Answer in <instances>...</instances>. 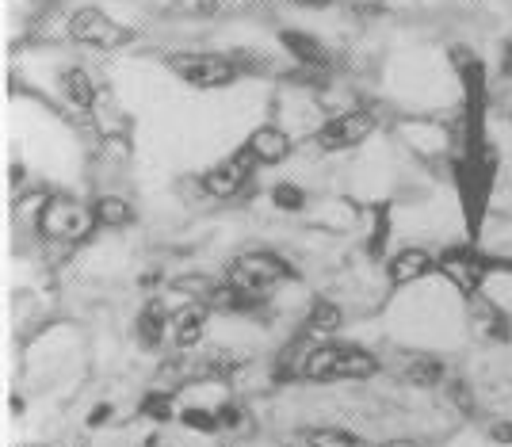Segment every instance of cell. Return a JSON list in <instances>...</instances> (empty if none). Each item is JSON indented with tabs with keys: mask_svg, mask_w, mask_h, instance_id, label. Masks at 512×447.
<instances>
[{
	"mask_svg": "<svg viewBox=\"0 0 512 447\" xmlns=\"http://www.w3.org/2000/svg\"><path fill=\"white\" fill-rule=\"evenodd\" d=\"M444 363L440 360H428V356H417V360L406 367V379L413 386H436V383H444Z\"/></svg>",
	"mask_w": 512,
	"mask_h": 447,
	"instance_id": "obj_18",
	"label": "cell"
},
{
	"mask_svg": "<svg viewBox=\"0 0 512 447\" xmlns=\"http://www.w3.org/2000/svg\"><path fill=\"white\" fill-rule=\"evenodd\" d=\"M142 413H146L150 421H169L172 417V394H146Z\"/></svg>",
	"mask_w": 512,
	"mask_h": 447,
	"instance_id": "obj_22",
	"label": "cell"
},
{
	"mask_svg": "<svg viewBox=\"0 0 512 447\" xmlns=\"http://www.w3.org/2000/svg\"><path fill=\"white\" fill-rule=\"evenodd\" d=\"M165 65L192 88H226L237 81V65L222 54H169Z\"/></svg>",
	"mask_w": 512,
	"mask_h": 447,
	"instance_id": "obj_4",
	"label": "cell"
},
{
	"mask_svg": "<svg viewBox=\"0 0 512 447\" xmlns=\"http://www.w3.org/2000/svg\"><path fill=\"white\" fill-rule=\"evenodd\" d=\"M291 4H310V8H321V4H329V0H291Z\"/></svg>",
	"mask_w": 512,
	"mask_h": 447,
	"instance_id": "obj_27",
	"label": "cell"
},
{
	"mask_svg": "<svg viewBox=\"0 0 512 447\" xmlns=\"http://www.w3.org/2000/svg\"><path fill=\"white\" fill-rule=\"evenodd\" d=\"M27 447H46V444H27Z\"/></svg>",
	"mask_w": 512,
	"mask_h": 447,
	"instance_id": "obj_30",
	"label": "cell"
},
{
	"mask_svg": "<svg viewBox=\"0 0 512 447\" xmlns=\"http://www.w3.org/2000/svg\"><path fill=\"white\" fill-rule=\"evenodd\" d=\"M501 73L512 77V43H505V50H501Z\"/></svg>",
	"mask_w": 512,
	"mask_h": 447,
	"instance_id": "obj_26",
	"label": "cell"
},
{
	"mask_svg": "<svg viewBox=\"0 0 512 447\" xmlns=\"http://www.w3.org/2000/svg\"><path fill=\"white\" fill-rule=\"evenodd\" d=\"M367 134H375V115L356 107V111H344L337 119H329V123L318 130V146L329 149V153H337V149L360 146Z\"/></svg>",
	"mask_w": 512,
	"mask_h": 447,
	"instance_id": "obj_6",
	"label": "cell"
},
{
	"mask_svg": "<svg viewBox=\"0 0 512 447\" xmlns=\"http://www.w3.org/2000/svg\"><path fill=\"white\" fill-rule=\"evenodd\" d=\"M218 425L222 428H237L241 425V405H218Z\"/></svg>",
	"mask_w": 512,
	"mask_h": 447,
	"instance_id": "obj_24",
	"label": "cell"
},
{
	"mask_svg": "<svg viewBox=\"0 0 512 447\" xmlns=\"http://www.w3.org/2000/svg\"><path fill=\"white\" fill-rule=\"evenodd\" d=\"M379 371V360L356 348V344H318L302 360V375L314 383H337V379H371Z\"/></svg>",
	"mask_w": 512,
	"mask_h": 447,
	"instance_id": "obj_1",
	"label": "cell"
},
{
	"mask_svg": "<svg viewBox=\"0 0 512 447\" xmlns=\"http://www.w3.org/2000/svg\"><path fill=\"white\" fill-rule=\"evenodd\" d=\"M287 276H291V268H287V264H283L279 256H272V253L237 256L234 264H230V272H226V279L234 283L237 291H245V295L256 298V302L268 295L279 279H287Z\"/></svg>",
	"mask_w": 512,
	"mask_h": 447,
	"instance_id": "obj_3",
	"label": "cell"
},
{
	"mask_svg": "<svg viewBox=\"0 0 512 447\" xmlns=\"http://www.w3.org/2000/svg\"><path fill=\"white\" fill-rule=\"evenodd\" d=\"M69 447H88V440L85 436H77V440H69Z\"/></svg>",
	"mask_w": 512,
	"mask_h": 447,
	"instance_id": "obj_29",
	"label": "cell"
},
{
	"mask_svg": "<svg viewBox=\"0 0 512 447\" xmlns=\"http://www.w3.org/2000/svg\"><path fill=\"white\" fill-rule=\"evenodd\" d=\"M279 39L287 46V54L299 65H306V69H325V65H329V50H325L314 35H306V31H283Z\"/></svg>",
	"mask_w": 512,
	"mask_h": 447,
	"instance_id": "obj_12",
	"label": "cell"
},
{
	"mask_svg": "<svg viewBox=\"0 0 512 447\" xmlns=\"http://www.w3.org/2000/svg\"><path fill=\"white\" fill-rule=\"evenodd\" d=\"M107 417H111V405H96V409H92V417H88V425L100 428L107 421Z\"/></svg>",
	"mask_w": 512,
	"mask_h": 447,
	"instance_id": "obj_25",
	"label": "cell"
},
{
	"mask_svg": "<svg viewBox=\"0 0 512 447\" xmlns=\"http://www.w3.org/2000/svg\"><path fill=\"white\" fill-rule=\"evenodd\" d=\"M207 314H211V306H207V302H188L184 310H176V314H172V333H176V344H184V348L199 344L203 329H207Z\"/></svg>",
	"mask_w": 512,
	"mask_h": 447,
	"instance_id": "obj_11",
	"label": "cell"
},
{
	"mask_svg": "<svg viewBox=\"0 0 512 447\" xmlns=\"http://www.w3.org/2000/svg\"><path fill=\"white\" fill-rule=\"evenodd\" d=\"M165 333H169V314H165V306L157 298H150L142 306V314H138V341L146 348H161Z\"/></svg>",
	"mask_w": 512,
	"mask_h": 447,
	"instance_id": "obj_13",
	"label": "cell"
},
{
	"mask_svg": "<svg viewBox=\"0 0 512 447\" xmlns=\"http://www.w3.org/2000/svg\"><path fill=\"white\" fill-rule=\"evenodd\" d=\"M253 169H256L253 157H249L245 149H237L230 161L214 165V169L203 176V188H207V195H214V199H234V195L249 184Z\"/></svg>",
	"mask_w": 512,
	"mask_h": 447,
	"instance_id": "obj_7",
	"label": "cell"
},
{
	"mask_svg": "<svg viewBox=\"0 0 512 447\" xmlns=\"http://www.w3.org/2000/svg\"><path fill=\"white\" fill-rule=\"evenodd\" d=\"M482 272H486V260H482V256H474V253H448L444 256V276H448L467 298H478Z\"/></svg>",
	"mask_w": 512,
	"mask_h": 447,
	"instance_id": "obj_9",
	"label": "cell"
},
{
	"mask_svg": "<svg viewBox=\"0 0 512 447\" xmlns=\"http://www.w3.org/2000/svg\"><path fill=\"white\" fill-rule=\"evenodd\" d=\"M245 153L253 157L256 165H279L287 153H291V134H283L279 127H256L253 134H249V142H245Z\"/></svg>",
	"mask_w": 512,
	"mask_h": 447,
	"instance_id": "obj_8",
	"label": "cell"
},
{
	"mask_svg": "<svg viewBox=\"0 0 512 447\" xmlns=\"http://www.w3.org/2000/svg\"><path fill=\"white\" fill-rule=\"evenodd\" d=\"M96 226H107V230H123L134 222V211H130L127 199H119V195H104V199H96Z\"/></svg>",
	"mask_w": 512,
	"mask_h": 447,
	"instance_id": "obj_15",
	"label": "cell"
},
{
	"mask_svg": "<svg viewBox=\"0 0 512 447\" xmlns=\"http://www.w3.org/2000/svg\"><path fill=\"white\" fill-rule=\"evenodd\" d=\"M92 226H96V214L69 195H50L39 211V230L50 241H85Z\"/></svg>",
	"mask_w": 512,
	"mask_h": 447,
	"instance_id": "obj_2",
	"label": "cell"
},
{
	"mask_svg": "<svg viewBox=\"0 0 512 447\" xmlns=\"http://www.w3.org/2000/svg\"><path fill=\"white\" fill-rule=\"evenodd\" d=\"M172 8L180 16H199V20H211L218 12V0H172Z\"/></svg>",
	"mask_w": 512,
	"mask_h": 447,
	"instance_id": "obj_21",
	"label": "cell"
},
{
	"mask_svg": "<svg viewBox=\"0 0 512 447\" xmlns=\"http://www.w3.org/2000/svg\"><path fill=\"white\" fill-rule=\"evenodd\" d=\"M306 447H371L356 432H344V428H310L306 432Z\"/></svg>",
	"mask_w": 512,
	"mask_h": 447,
	"instance_id": "obj_17",
	"label": "cell"
},
{
	"mask_svg": "<svg viewBox=\"0 0 512 447\" xmlns=\"http://www.w3.org/2000/svg\"><path fill=\"white\" fill-rule=\"evenodd\" d=\"M62 96L77 111H88V107L96 104V88H92V81H88V73L81 65H69L62 73Z\"/></svg>",
	"mask_w": 512,
	"mask_h": 447,
	"instance_id": "obj_14",
	"label": "cell"
},
{
	"mask_svg": "<svg viewBox=\"0 0 512 447\" xmlns=\"http://www.w3.org/2000/svg\"><path fill=\"white\" fill-rule=\"evenodd\" d=\"M337 329H341V310H337L333 302L318 298V302L310 306V318H306V333H310V337H329V333H337Z\"/></svg>",
	"mask_w": 512,
	"mask_h": 447,
	"instance_id": "obj_16",
	"label": "cell"
},
{
	"mask_svg": "<svg viewBox=\"0 0 512 447\" xmlns=\"http://www.w3.org/2000/svg\"><path fill=\"white\" fill-rule=\"evenodd\" d=\"M69 39L81 46H96V50H115L130 43V27L115 23L100 8H77L69 20Z\"/></svg>",
	"mask_w": 512,
	"mask_h": 447,
	"instance_id": "obj_5",
	"label": "cell"
},
{
	"mask_svg": "<svg viewBox=\"0 0 512 447\" xmlns=\"http://www.w3.org/2000/svg\"><path fill=\"white\" fill-rule=\"evenodd\" d=\"M432 268H436L432 253H425V249H402V253L390 256V283L406 287L413 279H425Z\"/></svg>",
	"mask_w": 512,
	"mask_h": 447,
	"instance_id": "obj_10",
	"label": "cell"
},
{
	"mask_svg": "<svg viewBox=\"0 0 512 447\" xmlns=\"http://www.w3.org/2000/svg\"><path fill=\"white\" fill-rule=\"evenodd\" d=\"M184 425L188 428H203V432H214L218 425V413H207V409H184Z\"/></svg>",
	"mask_w": 512,
	"mask_h": 447,
	"instance_id": "obj_23",
	"label": "cell"
},
{
	"mask_svg": "<svg viewBox=\"0 0 512 447\" xmlns=\"http://www.w3.org/2000/svg\"><path fill=\"white\" fill-rule=\"evenodd\" d=\"M172 291L195 295V302H207V306H211L218 283H214V279H207V276H184V279H176V283H172Z\"/></svg>",
	"mask_w": 512,
	"mask_h": 447,
	"instance_id": "obj_19",
	"label": "cell"
},
{
	"mask_svg": "<svg viewBox=\"0 0 512 447\" xmlns=\"http://www.w3.org/2000/svg\"><path fill=\"white\" fill-rule=\"evenodd\" d=\"M272 203H276L279 211H302L306 207V192H302L299 184H276L272 188Z\"/></svg>",
	"mask_w": 512,
	"mask_h": 447,
	"instance_id": "obj_20",
	"label": "cell"
},
{
	"mask_svg": "<svg viewBox=\"0 0 512 447\" xmlns=\"http://www.w3.org/2000/svg\"><path fill=\"white\" fill-rule=\"evenodd\" d=\"M383 447H413V440H390V444H383Z\"/></svg>",
	"mask_w": 512,
	"mask_h": 447,
	"instance_id": "obj_28",
	"label": "cell"
}]
</instances>
